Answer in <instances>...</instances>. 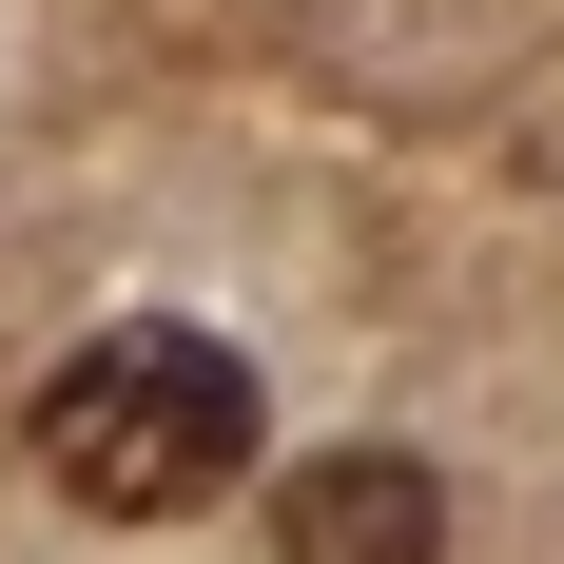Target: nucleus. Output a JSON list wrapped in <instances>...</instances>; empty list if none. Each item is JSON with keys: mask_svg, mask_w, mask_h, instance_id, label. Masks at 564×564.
I'll use <instances>...</instances> for the list:
<instances>
[{"mask_svg": "<svg viewBox=\"0 0 564 564\" xmlns=\"http://www.w3.org/2000/svg\"><path fill=\"white\" fill-rule=\"evenodd\" d=\"M20 448H40L58 507H98V525H175V507H215V487H253L273 409H253L234 332L117 312V332H78L40 390H20Z\"/></svg>", "mask_w": 564, "mask_h": 564, "instance_id": "f257e3e1", "label": "nucleus"}, {"mask_svg": "<svg viewBox=\"0 0 564 564\" xmlns=\"http://www.w3.org/2000/svg\"><path fill=\"white\" fill-rule=\"evenodd\" d=\"M273 564H448V467L429 448H312V467H273Z\"/></svg>", "mask_w": 564, "mask_h": 564, "instance_id": "f03ea898", "label": "nucleus"}]
</instances>
